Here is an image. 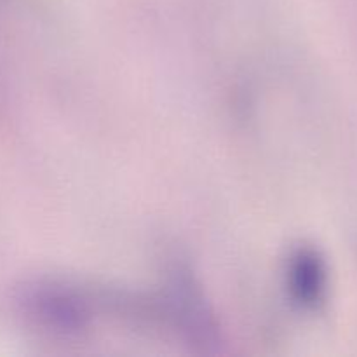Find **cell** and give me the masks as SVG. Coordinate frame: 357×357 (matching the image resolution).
Instances as JSON below:
<instances>
[{"label": "cell", "instance_id": "cell-1", "mask_svg": "<svg viewBox=\"0 0 357 357\" xmlns=\"http://www.w3.org/2000/svg\"><path fill=\"white\" fill-rule=\"evenodd\" d=\"M295 271V291H298L300 298L305 303H316L323 295L324 271L323 264L314 253H302L296 258Z\"/></svg>", "mask_w": 357, "mask_h": 357}]
</instances>
